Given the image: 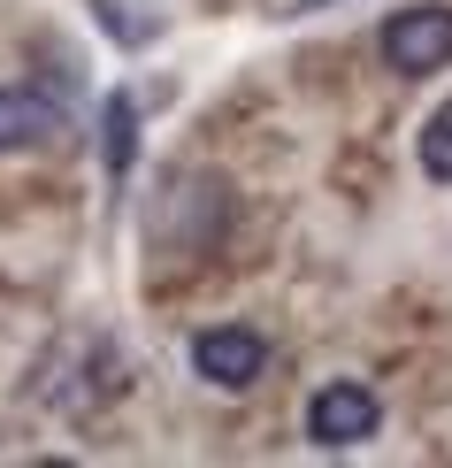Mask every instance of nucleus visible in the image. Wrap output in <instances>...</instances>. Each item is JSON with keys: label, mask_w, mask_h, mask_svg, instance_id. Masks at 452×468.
Returning <instances> with one entry per match:
<instances>
[{"label": "nucleus", "mask_w": 452, "mask_h": 468, "mask_svg": "<svg viewBox=\"0 0 452 468\" xmlns=\"http://www.w3.org/2000/svg\"><path fill=\"white\" fill-rule=\"evenodd\" d=\"M62 131V108L47 92H24V85H0V154H24V146H47Z\"/></svg>", "instance_id": "20e7f679"}, {"label": "nucleus", "mask_w": 452, "mask_h": 468, "mask_svg": "<svg viewBox=\"0 0 452 468\" xmlns=\"http://www.w3.org/2000/svg\"><path fill=\"white\" fill-rule=\"evenodd\" d=\"M422 177L429 185H452V101L422 123Z\"/></svg>", "instance_id": "423d86ee"}, {"label": "nucleus", "mask_w": 452, "mask_h": 468, "mask_svg": "<svg viewBox=\"0 0 452 468\" xmlns=\"http://www.w3.org/2000/svg\"><path fill=\"white\" fill-rule=\"evenodd\" d=\"M384 62L399 77H429L452 62V8L445 0H422V8H399L384 24Z\"/></svg>", "instance_id": "f257e3e1"}, {"label": "nucleus", "mask_w": 452, "mask_h": 468, "mask_svg": "<svg viewBox=\"0 0 452 468\" xmlns=\"http://www.w3.org/2000/svg\"><path fill=\"white\" fill-rule=\"evenodd\" d=\"M192 368H200L207 384H223V392H246V384L268 368V338L246 330V323H215V330L192 338Z\"/></svg>", "instance_id": "7ed1b4c3"}, {"label": "nucleus", "mask_w": 452, "mask_h": 468, "mask_svg": "<svg viewBox=\"0 0 452 468\" xmlns=\"http://www.w3.org/2000/svg\"><path fill=\"white\" fill-rule=\"evenodd\" d=\"M100 146H108V177H131V154H139V101H131V92H108Z\"/></svg>", "instance_id": "39448f33"}, {"label": "nucleus", "mask_w": 452, "mask_h": 468, "mask_svg": "<svg viewBox=\"0 0 452 468\" xmlns=\"http://www.w3.org/2000/svg\"><path fill=\"white\" fill-rule=\"evenodd\" d=\"M314 8H330V0H291V8H284V16H314Z\"/></svg>", "instance_id": "0eeeda50"}, {"label": "nucleus", "mask_w": 452, "mask_h": 468, "mask_svg": "<svg viewBox=\"0 0 452 468\" xmlns=\"http://www.w3.org/2000/svg\"><path fill=\"white\" fill-rule=\"evenodd\" d=\"M376 422H384L376 392H368V384H352V377L322 384V392L307 399V438L322 445V453H338V445H368V438H376Z\"/></svg>", "instance_id": "f03ea898"}]
</instances>
